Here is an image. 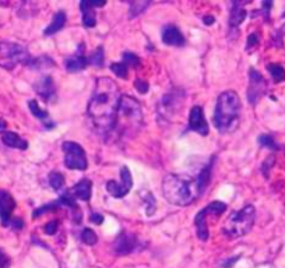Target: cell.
<instances>
[{
    "label": "cell",
    "instance_id": "obj_12",
    "mask_svg": "<svg viewBox=\"0 0 285 268\" xmlns=\"http://www.w3.org/2000/svg\"><path fill=\"white\" fill-rule=\"evenodd\" d=\"M187 129L199 133L200 136H207V134H208L210 127H208L207 121H206V118H204V112H203L202 106L196 105V106H193V108L190 109Z\"/></svg>",
    "mask_w": 285,
    "mask_h": 268
},
{
    "label": "cell",
    "instance_id": "obj_43",
    "mask_svg": "<svg viewBox=\"0 0 285 268\" xmlns=\"http://www.w3.org/2000/svg\"><path fill=\"white\" fill-rule=\"evenodd\" d=\"M203 21H204L206 25H211V24H214V17H212V16H206V17L203 19Z\"/></svg>",
    "mask_w": 285,
    "mask_h": 268
},
{
    "label": "cell",
    "instance_id": "obj_38",
    "mask_svg": "<svg viewBox=\"0 0 285 268\" xmlns=\"http://www.w3.org/2000/svg\"><path fill=\"white\" fill-rule=\"evenodd\" d=\"M274 162H276V158L273 157V155H271V157H268L266 161H264V164H263V173H264L266 177H268V171H270L271 167L274 165Z\"/></svg>",
    "mask_w": 285,
    "mask_h": 268
},
{
    "label": "cell",
    "instance_id": "obj_1",
    "mask_svg": "<svg viewBox=\"0 0 285 268\" xmlns=\"http://www.w3.org/2000/svg\"><path fill=\"white\" fill-rule=\"evenodd\" d=\"M119 87L109 77H100L95 81L87 113L94 126L104 133H112L120 103Z\"/></svg>",
    "mask_w": 285,
    "mask_h": 268
},
{
    "label": "cell",
    "instance_id": "obj_40",
    "mask_svg": "<svg viewBox=\"0 0 285 268\" xmlns=\"http://www.w3.org/2000/svg\"><path fill=\"white\" fill-rule=\"evenodd\" d=\"M90 221L92 223H95V225H102V222H104V215L100 213H91L90 215Z\"/></svg>",
    "mask_w": 285,
    "mask_h": 268
},
{
    "label": "cell",
    "instance_id": "obj_32",
    "mask_svg": "<svg viewBox=\"0 0 285 268\" xmlns=\"http://www.w3.org/2000/svg\"><path fill=\"white\" fill-rule=\"evenodd\" d=\"M59 207H60V204H59L57 200H56V201H52V203H49V204H45V205H42V207L37 208V210L34 211V214H32V217H34V218H38V217L44 215V214H46L48 211H53V210L59 208Z\"/></svg>",
    "mask_w": 285,
    "mask_h": 268
},
{
    "label": "cell",
    "instance_id": "obj_6",
    "mask_svg": "<svg viewBox=\"0 0 285 268\" xmlns=\"http://www.w3.org/2000/svg\"><path fill=\"white\" fill-rule=\"evenodd\" d=\"M31 56L23 45L16 42H0V67L11 70L16 66L26 65Z\"/></svg>",
    "mask_w": 285,
    "mask_h": 268
},
{
    "label": "cell",
    "instance_id": "obj_17",
    "mask_svg": "<svg viewBox=\"0 0 285 268\" xmlns=\"http://www.w3.org/2000/svg\"><path fill=\"white\" fill-rule=\"evenodd\" d=\"M162 42L168 47H183L186 44L183 34L175 25H166L162 31Z\"/></svg>",
    "mask_w": 285,
    "mask_h": 268
},
{
    "label": "cell",
    "instance_id": "obj_21",
    "mask_svg": "<svg viewBox=\"0 0 285 268\" xmlns=\"http://www.w3.org/2000/svg\"><path fill=\"white\" fill-rule=\"evenodd\" d=\"M66 21H67V16H66L65 11L63 10L57 11L55 16H53L52 21H51V24L45 28L44 35L45 37H51V35H55L56 32L62 31V28L66 25Z\"/></svg>",
    "mask_w": 285,
    "mask_h": 268
},
{
    "label": "cell",
    "instance_id": "obj_35",
    "mask_svg": "<svg viewBox=\"0 0 285 268\" xmlns=\"http://www.w3.org/2000/svg\"><path fill=\"white\" fill-rule=\"evenodd\" d=\"M57 228H59V222L51 221V222H48L45 226H44V231H45L46 235L52 236V235H55L56 232H57Z\"/></svg>",
    "mask_w": 285,
    "mask_h": 268
},
{
    "label": "cell",
    "instance_id": "obj_10",
    "mask_svg": "<svg viewBox=\"0 0 285 268\" xmlns=\"http://www.w3.org/2000/svg\"><path fill=\"white\" fill-rule=\"evenodd\" d=\"M267 83L264 77L259 73L258 70L250 69L249 70V88H248V99L252 105H256L259 99L266 94Z\"/></svg>",
    "mask_w": 285,
    "mask_h": 268
},
{
    "label": "cell",
    "instance_id": "obj_7",
    "mask_svg": "<svg viewBox=\"0 0 285 268\" xmlns=\"http://www.w3.org/2000/svg\"><path fill=\"white\" fill-rule=\"evenodd\" d=\"M227 211V204L222 201H212L206 208H203L200 213L194 218L196 225V233L200 241L206 242L208 239V226H207V218L208 217H220L221 214Z\"/></svg>",
    "mask_w": 285,
    "mask_h": 268
},
{
    "label": "cell",
    "instance_id": "obj_27",
    "mask_svg": "<svg viewBox=\"0 0 285 268\" xmlns=\"http://www.w3.org/2000/svg\"><path fill=\"white\" fill-rule=\"evenodd\" d=\"M48 180H49V186L56 192H60L65 186V176L60 172H51Z\"/></svg>",
    "mask_w": 285,
    "mask_h": 268
},
{
    "label": "cell",
    "instance_id": "obj_25",
    "mask_svg": "<svg viewBox=\"0 0 285 268\" xmlns=\"http://www.w3.org/2000/svg\"><path fill=\"white\" fill-rule=\"evenodd\" d=\"M87 62H88V65L95 66V67H102L104 62H105L104 48L98 47L94 52H91L90 56H87Z\"/></svg>",
    "mask_w": 285,
    "mask_h": 268
},
{
    "label": "cell",
    "instance_id": "obj_24",
    "mask_svg": "<svg viewBox=\"0 0 285 268\" xmlns=\"http://www.w3.org/2000/svg\"><path fill=\"white\" fill-rule=\"evenodd\" d=\"M29 69H46L55 66V62L49 56H39V57H31L27 63Z\"/></svg>",
    "mask_w": 285,
    "mask_h": 268
},
{
    "label": "cell",
    "instance_id": "obj_9",
    "mask_svg": "<svg viewBox=\"0 0 285 268\" xmlns=\"http://www.w3.org/2000/svg\"><path fill=\"white\" fill-rule=\"evenodd\" d=\"M133 187V180H131V173H130L129 168L122 167L120 168V182H115V180H109L106 183V192L115 198H122L129 193Z\"/></svg>",
    "mask_w": 285,
    "mask_h": 268
},
{
    "label": "cell",
    "instance_id": "obj_26",
    "mask_svg": "<svg viewBox=\"0 0 285 268\" xmlns=\"http://www.w3.org/2000/svg\"><path fill=\"white\" fill-rule=\"evenodd\" d=\"M267 70L270 72L273 80L276 83H281L285 80V69L281 65H277V63H270L267 65Z\"/></svg>",
    "mask_w": 285,
    "mask_h": 268
},
{
    "label": "cell",
    "instance_id": "obj_20",
    "mask_svg": "<svg viewBox=\"0 0 285 268\" xmlns=\"http://www.w3.org/2000/svg\"><path fill=\"white\" fill-rule=\"evenodd\" d=\"M1 141L10 148H17V149H27L28 148L27 140L21 139L19 134L14 133V131L3 130L1 131Z\"/></svg>",
    "mask_w": 285,
    "mask_h": 268
},
{
    "label": "cell",
    "instance_id": "obj_42",
    "mask_svg": "<svg viewBox=\"0 0 285 268\" xmlns=\"http://www.w3.org/2000/svg\"><path fill=\"white\" fill-rule=\"evenodd\" d=\"M271 6H273V3H271V1H264V3H263V7H264L263 14H264V17H266L267 20H268V13H270L268 10H270V7H271Z\"/></svg>",
    "mask_w": 285,
    "mask_h": 268
},
{
    "label": "cell",
    "instance_id": "obj_23",
    "mask_svg": "<svg viewBox=\"0 0 285 268\" xmlns=\"http://www.w3.org/2000/svg\"><path fill=\"white\" fill-rule=\"evenodd\" d=\"M28 108H29V111L31 113L38 118L39 121L44 122V124H45L48 129H51V127H53L55 126V123L53 122H48V118H49V115H48V112L44 111V109H41L39 108V105H38V102L35 99H31V101H28Z\"/></svg>",
    "mask_w": 285,
    "mask_h": 268
},
{
    "label": "cell",
    "instance_id": "obj_14",
    "mask_svg": "<svg viewBox=\"0 0 285 268\" xmlns=\"http://www.w3.org/2000/svg\"><path fill=\"white\" fill-rule=\"evenodd\" d=\"M137 246V238L136 235L129 233V232H122L116 241L113 243V249L118 256H126L130 254Z\"/></svg>",
    "mask_w": 285,
    "mask_h": 268
},
{
    "label": "cell",
    "instance_id": "obj_11",
    "mask_svg": "<svg viewBox=\"0 0 285 268\" xmlns=\"http://www.w3.org/2000/svg\"><path fill=\"white\" fill-rule=\"evenodd\" d=\"M181 103H182V98L179 97V91H174V93L164 95L158 106L159 116H162L164 119H169L181 108Z\"/></svg>",
    "mask_w": 285,
    "mask_h": 268
},
{
    "label": "cell",
    "instance_id": "obj_3",
    "mask_svg": "<svg viewBox=\"0 0 285 268\" xmlns=\"http://www.w3.org/2000/svg\"><path fill=\"white\" fill-rule=\"evenodd\" d=\"M240 121V99L235 91H225L218 97L214 111V126L222 134L238 129Z\"/></svg>",
    "mask_w": 285,
    "mask_h": 268
},
{
    "label": "cell",
    "instance_id": "obj_31",
    "mask_svg": "<svg viewBox=\"0 0 285 268\" xmlns=\"http://www.w3.org/2000/svg\"><path fill=\"white\" fill-rule=\"evenodd\" d=\"M81 241L83 243H85L87 246H94V244H97V242H98V238H97V235H95V232L90 229V228H85L81 232Z\"/></svg>",
    "mask_w": 285,
    "mask_h": 268
},
{
    "label": "cell",
    "instance_id": "obj_30",
    "mask_svg": "<svg viewBox=\"0 0 285 268\" xmlns=\"http://www.w3.org/2000/svg\"><path fill=\"white\" fill-rule=\"evenodd\" d=\"M110 70L116 74L120 78H128L129 75V67L125 65L123 62H116V63H112L110 65Z\"/></svg>",
    "mask_w": 285,
    "mask_h": 268
},
{
    "label": "cell",
    "instance_id": "obj_2",
    "mask_svg": "<svg viewBox=\"0 0 285 268\" xmlns=\"http://www.w3.org/2000/svg\"><path fill=\"white\" fill-rule=\"evenodd\" d=\"M164 197L174 205L184 207L202 197L203 190L197 182V177L187 175H166L162 180Z\"/></svg>",
    "mask_w": 285,
    "mask_h": 268
},
{
    "label": "cell",
    "instance_id": "obj_44",
    "mask_svg": "<svg viewBox=\"0 0 285 268\" xmlns=\"http://www.w3.org/2000/svg\"><path fill=\"white\" fill-rule=\"evenodd\" d=\"M281 32H283V34H284V35H285V24H284V27L281 28Z\"/></svg>",
    "mask_w": 285,
    "mask_h": 268
},
{
    "label": "cell",
    "instance_id": "obj_36",
    "mask_svg": "<svg viewBox=\"0 0 285 268\" xmlns=\"http://www.w3.org/2000/svg\"><path fill=\"white\" fill-rule=\"evenodd\" d=\"M134 87H136V90H137L140 94H147L148 88H150L147 81H144V80H141V78H137V80L134 81Z\"/></svg>",
    "mask_w": 285,
    "mask_h": 268
},
{
    "label": "cell",
    "instance_id": "obj_41",
    "mask_svg": "<svg viewBox=\"0 0 285 268\" xmlns=\"http://www.w3.org/2000/svg\"><path fill=\"white\" fill-rule=\"evenodd\" d=\"M239 260V257L238 256H235L233 259H228V260H225L224 263H222V268H231L236 261Z\"/></svg>",
    "mask_w": 285,
    "mask_h": 268
},
{
    "label": "cell",
    "instance_id": "obj_8",
    "mask_svg": "<svg viewBox=\"0 0 285 268\" xmlns=\"http://www.w3.org/2000/svg\"><path fill=\"white\" fill-rule=\"evenodd\" d=\"M62 148L65 151V165L69 169L76 171H85L88 167L87 154L84 148L74 141H65L62 144Z\"/></svg>",
    "mask_w": 285,
    "mask_h": 268
},
{
    "label": "cell",
    "instance_id": "obj_39",
    "mask_svg": "<svg viewBox=\"0 0 285 268\" xmlns=\"http://www.w3.org/2000/svg\"><path fill=\"white\" fill-rule=\"evenodd\" d=\"M10 267V259L9 256L0 249V268H9Z\"/></svg>",
    "mask_w": 285,
    "mask_h": 268
},
{
    "label": "cell",
    "instance_id": "obj_33",
    "mask_svg": "<svg viewBox=\"0 0 285 268\" xmlns=\"http://www.w3.org/2000/svg\"><path fill=\"white\" fill-rule=\"evenodd\" d=\"M123 63L128 66V67H133V69H136L140 66V59H138L137 55H134V53H131V52H125L123 53Z\"/></svg>",
    "mask_w": 285,
    "mask_h": 268
},
{
    "label": "cell",
    "instance_id": "obj_37",
    "mask_svg": "<svg viewBox=\"0 0 285 268\" xmlns=\"http://www.w3.org/2000/svg\"><path fill=\"white\" fill-rule=\"evenodd\" d=\"M146 204H147V214L153 215L155 213V198L151 195H148L147 198H146Z\"/></svg>",
    "mask_w": 285,
    "mask_h": 268
},
{
    "label": "cell",
    "instance_id": "obj_15",
    "mask_svg": "<svg viewBox=\"0 0 285 268\" xmlns=\"http://www.w3.org/2000/svg\"><path fill=\"white\" fill-rule=\"evenodd\" d=\"M105 6V1H90V0H83L80 3V10L83 16V25L85 28L95 27L97 24V13L95 7H102Z\"/></svg>",
    "mask_w": 285,
    "mask_h": 268
},
{
    "label": "cell",
    "instance_id": "obj_16",
    "mask_svg": "<svg viewBox=\"0 0 285 268\" xmlns=\"http://www.w3.org/2000/svg\"><path fill=\"white\" fill-rule=\"evenodd\" d=\"M87 66H88V62H87V56L84 55V44H80L78 52L65 60V67L70 73H77V72L84 70Z\"/></svg>",
    "mask_w": 285,
    "mask_h": 268
},
{
    "label": "cell",
    "instance_id": "obj_28",
    "mask_svg": "<svg viewBox=\"0 0 285 268\" xmlns=\"http://www.w3.org/2000/svg\"><path fill=\"white\" fill-rule=\"evenodd\" d=\"M148 6H150V1H133L130 6L129 19H134L138 14L144 13V10L147 9Z\"/></svg>",
    "mask_w": 285,
    "mask_h": 268
},
{
    "label": "cell",
    "instance_id": "obj_34",
    "mask_svg": "<svg viewBox=\"0 0 285 268\" xmlns=\"http://www.w3.org/2000/svg\"><path fill=\"white\" fill-rule=\"evenodd\" d=\"M259 34L258 32H252L248 38V42H246V49L250 50V49H253V48H256L259 45Z\"/></svg>",
    "mask_w": 285,
    "mask_h": 268
},
{
    "label": "cell",
    "instance_id": "obj_5",
    "mask_svg": "<svg viewBox=\"0 0 285 268\" xmlns=\"http://www.w3.org/2000/svg\"><path fill=\"white\" fill-rule=\"evenodd\" d=\"M256 221V208L253 205H245L238 211L232 213L222 228L224 235L228 239H238L252 231Z\"/></svg>",
    "mask_w": 285,
    "mask_h": 268
},
{
    "label": "cell",
    "instance_id": "obj_29",
    "mask_svg": "<svg viewBox=\"0 0 285 268\" xmlns=\"http://www.w3.org/2000/svg\"><path fill=\"white\" fill-rule=\"evenodd\" d=\"M259 144L261 146V147L264 148H270V149H280V146L277 144V141L274 140V137L271 136V134H261L260 137H259Z\"/></svg>",
    "mask_w": 285,
    "mask_h": 268
},
{
    "label": "cell",
    "instance_id": "obj_22",
    "mask_svg": "<svg viewBox=\"0 0 285 268\" xmlns=\"http://www.w3.org/2000/svg\"><path fill=\"white\" fill-rule=\"evenodd\" d=\"M246 19V10L243 7V3L239 1H235L232 4V9H231L230 14V28L232 29H236L240 24L243 23V20Z\"/></svg>",
    "mask_w": 285,
    "mask_h": 268
},
{
    "label": "cell",
    "instance_id": "obj_19",
    "mask_svg": "<svg viewBox=\"0 0 285 268\" xmlns=\"http://www.w3.org/2000/svg\"><path fill=\"white\" fill-rule=\"evenodd\" d=\"M91 190H92V183L91 180L88 179H81L77 185H74L70 192L76 198H80L83 201H90L91 198Z\"/></svg>",
    "mask_w": 285,
    "mask_h": 268
},
{
    "label": "cell",
    "instance_id": "obj_4",
    "mask_svg": "<svg viewBox=\"0 0 285 268\" xmlns=\"http://www.w3.org/2000/svg\"><path fill=\"white\" fill-rule=\"evenodd\" d=\"M143 123L144 118L140 102L129 95H122L112 133H115L119 139L131 137L141 129Z\"/></svg>",
    "mask_w": 285,
    "mask_h": 268
},
{
    "label": "cell",
    "instance_id": "obj_13",
    "mask_svg": "<svg viewBox=\"0 0 285 268\" xmlns=\"http://www.w3.org/2000/svg\"><path fill=\"white\" fill-rule=\"evenodd\" d=\"M16 208V200L6 190H0V222L3 226H10L13 221V211Z\"/></svg>",
    "mask_w": 285,
    "mask_h": 268
},
{
    "label": "cell",
    "instance_id": "obj_18",
    "mask_svg": "<svg viewBox=\"0 0 285 268\" xmlns=\"http://www.w3.org/2000/svg\"><path fill=\"white\" fill-rule=\"evenodd\" d=\"M34 88H35L38 95H41L46 102L51 101L55 95V84H53V80L51 75H45V77L39 78V81L34 84Z\"/></svg>",
    "mask_w": 285,
    "mask_h": 268
}]
</instances>
